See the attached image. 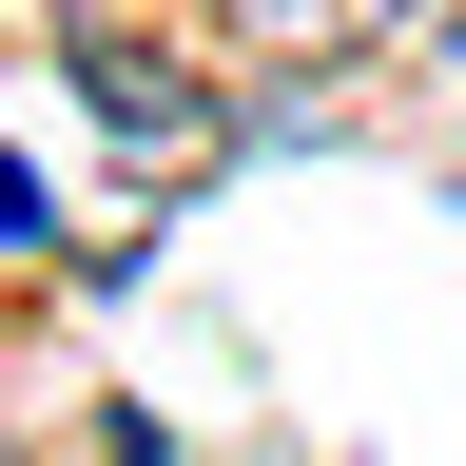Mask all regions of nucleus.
<instances>
[{
  "mask_svg": "<svg viewBox=\"0 0 466 466\" xmlns=\"http://www.w3.org/2000/svg\"><path fill=\"white\" fill-rule=\"evenodd\" d=\"M214 20H233V58H272V78H350L408 0H214Z\"/></svg>",
  "mask_w": 466,
  "mask_h": 466,
  "instance_id": "obj_1",
  "label": "nucleus"
},
{
  "mask_svg": "<svg viewBox=\"0 0 466 466\" xmlns=\"http://www.w3.org/2000/svg\"><path fill=\"white\" fill-rule=\"evenodd\" d=\"M78 97L116 116V137H195V78H175L156 39H116V20H78Z\"/></svg>",
  "mask_w": 466,
  "mask_h": 466,
  "instance_id": "obj_2",
  "label": "nucleus"
},
{
  "mask_svg": "<svg viewBox=\"0 0 466 466\" xmlns=\"http://www.w3.org/2000/svg\"><path fill=\"white\" fill-rule=\"evenodd\" d=\"M39 233H58V214H39V175H20V156H0V272H20V253H39Z\"/></svg>",
  "mask_w": 466,
  "mask_h": 466,
  "instance_id": "obj_3",
  "label": "nucleus"
},
{
  "mask_svg": "<svg viewBox=\"0 0 466 466\" xmlns=\"http://www.w3.org/2000/svg\"><path fill=\"white\" fill-rule=\"evenodd\" d=\"M0 466H20V447H0Z\"/></svg>",
  "mask_w": 466,
  "mask_h": 466,
  "instance_id": "obj_4",
  "label": "nucleus"
}]
</instances>
